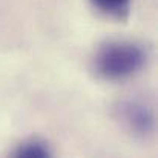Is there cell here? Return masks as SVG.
Returning a JSON list of instances; mask_svg holds the SVG:
<instances>
[{"instance_id":"cell-3","label":"cell","mask_w":158,"mask_h":158,"mask_svg":"<svg viewBox=\"0 0 158 158\" xmlns=\"http://www.w3.org/2000/svg\"><path fill=\"white\" fill-rule=\"evenodd\" d=\"M52 154L51 144L37 137L23 140L11 152V155L15 158H49L52 157Z\"/></svg>"},{"instance_id":"cell-2","label":"cell","mask_w":158,"mask_h":158,"mask_svg":"<svg viewBox=\"0 0 158 158\" xmlns=\"http://www.w3.org/2000/svg\"><path fill=\"white\" fill-rule=\"evenodd\" d=\"M117 118L132 135L144 138L155 129V114L149 103L141 98H124L117 107Z\"/></svg>"},{"instance_id":"cell-4","label":"cell","mask_w":158,"mask_h":158,"mask_svg":"<svg viewBox=\"0 0 158 158\" xmlns=\"http://www.w3.org/2000/svg\"><path fill=\"white\" fill-rule=\"evenodd\" d=\"M92 6L102 12L105 17H109L117 22H126L131 15L132 0H89Z\"/></svg>"},{"instance_id":"cell-1","label":"cell","mask_w":158,"mask_h":158,"mask_svg":"<svg viewBox=\"0 0 158 158\" xmlns=\"http://www.w3.org/2000/svg\"><path fill=\"white\" fill-rule=\"evenodd\" d=\"M148 51L141 43L124 39L106 40L92 55V71L105 81H123L137 75L148 63Z\"/></svg>"}]
</instances>
